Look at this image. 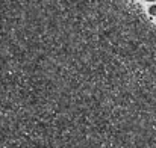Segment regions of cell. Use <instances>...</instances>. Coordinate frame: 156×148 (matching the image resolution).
I'll return each mask as SVG.
<instances>
[{
	"mask_svg": "<svg viewBox=\"0 0 156 148\" xmlns=\"http://www.w3.org/2000/svg\"><path fill=\"white\" fill-rule=\"evenodd\" d=\"M149 12H150L152 15H156V6H152V8L149 9Z\"/></svg>",
	"mask_w": 156,
	"mask_h": 148,
	"instance_id": "1",
	"label": "cell"
},
{
	"mask_svg": "<svg viewBox=\"0 0 156 148\" xmlns=\"http://www.w3.org/2000/svg\"><path fill=\"white\" fill-rule=\"evenodd\" d=\"M147 2H155V0H147Z\"/></svg>",
	"mask_w": 156,
	"mask_h": 148,
	"instance_id": "2",
	"label": "cell"
}]
</instances>
